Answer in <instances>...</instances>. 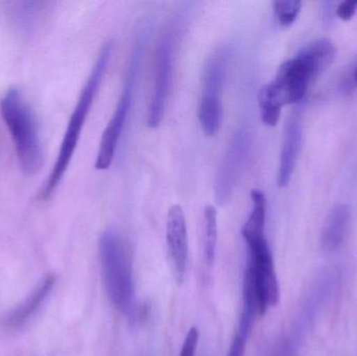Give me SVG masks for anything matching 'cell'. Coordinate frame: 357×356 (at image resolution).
Instances as JSON below:
<instances>
[{
    "mask_svg": "<svg viewBox=\"0 0 357 356\" xmlns=\"http://www.w3.org/2000/svg\"><path fill=\"white\" fill-rule=\"evenodd\" d=\"M273 8L279 24L291 26L301 12L302 2L297 0H278L273 3Z\"/></svg>",
    "mask_w": 357,
    "mask_h": 356,
    "instance_id": "cell-15",
    "label": "cell"
},
{
    "mask_svg": "<svg viewBox=\"0 0 357 356\" xmlns=\"http://www.w3.org/2000/svg\"><path fill=\"white\" fill-rule=\"evenodd\" d=\"M354 81H356V84L357 85V62L356 65V69H354Z\"/></svg>",
    "mask_w": 357,
    "mask_h": 356,
    "instance_id": "cell-20",
    "label": "cell"
},
{
    "mask_svg": "<svg viewBox=\"0 0 357 356\" xmlns=\"http://www.w3.org/2000/svg\"><path fill=\"white\" fill-rule=\"evenodd\" d=\"M0 113L12 137L19 167L25 175H36L42 169L44 154L29 104L18 90L10 89L0 100Z\"/></svg>",
    "mask_w": 357,
    "mask_h": 356,
    "instance_id": "cell-4",
    "label": "cell"
},
{
    "mask_svg": "<svg viewBox=\"0 0 357 356\" xmlns=\"http://www.w3.org/2000/svg\"><path fill=\"white\" fill-rule=\"evenodd\" d=\"M204 228H205V259L208 265H213L218 245V211L212 205L206 206L204 212Z\"/></svg>",
    "mask_w": 357,
    "mask_h": 356,
    "instance_id": "cell-14",
    "label": "cell"
},
{
    "mask_svg": "<svg viewBox=\"0 0 357 356\" xmlns=\"http://www.w3.org/2000/svg\"><path fill=\"white\" fill-rule=\"evenodd\" d=\"M146 31H142L138 35L128 65L127 75H126L125 84L123 92L116 105L114 114L111 117L107 125L100 148H98V157H96V169L98 171H106L112 164L119 146V138L123 133V127L127 123L128 114L131 108L133 100L134 86H135L136 75L142 63L144 56V43L146 42Z\"/></svg>",
    "mask_w": 357,
    "mask_h": 356,
    "instance_id": "cell-7",
    "label": "cell"
},
{
    "mask_svg": "<svg viewBox=\"0 0 357 356\" xmlns=\"http://www.w3.org/2000/svg\"><path fill=\"white\" fill-rule=\"evenodd\" d=\"M264 356H296L295 349L287 339H280L266 349Z\"/></svg>",
    "mask_w": 357,
    "mask_h": 356,
    "instance_id": "cell-17",
    "label": "cell"
},
{
    "mask_svg": "<svg viewBox=\"0 0 357 356\" xmlns=\"http://www.w3.org/2000/svg\"><path fill=\"white\" fill-rule=\"evenodd\" d=\"M167 240L176 280L182 284L186 273L188 238L186 219L180 205H174L167 213Z\"/></svg>",
    "mask_w": 357,
    "mask_h": 356,
    "instance_id": "cell-10",
    "label": "cell"
},
{
    "mask_svg": "<svg viewBox=\"0 0 357 356\" xmlns=\"http://www.w3.org/2000/svg\"><path fill=\"white\" fill-rule=\"evenodd\" d=\"M251 142V131L245 125H241L233 134L216 175L214 194L218 205L224 206L231 200L249 156Z\"/></svg>",
    "mask_w": 357,
    "mask_h": 356,
    "instance_id": "cell-9",
    "label": "cell"
},
{
    "mask_svg": "<svg viewBox=\"0 0 357 356\" xmlns=\"http://www.w3.org/2000/svg\"><path fill=\"white\" fill-rule=\"evenodd\" d=\"M184 17L185 15L180 13L172 19L157 46L154 88L146 121L151 129H157L165 116L169 89L173 82L176 48L182 35Z\"/></svg>",
    "mask_w": 357,
    "mask_h": 356,
    "instance_id": "cell-6",
    "label": "cell"
},
{
    "mask_svg": "<svg viewBox=\"0 0 357 356\" xmlns=\"http://www.w3.org/2000/svg\"><path fill=\"white\" fill-rule=\"evenodd\" d=\"M112 52L113 44L110 41L107 42L98 54V60L90 73L89 79L86 82L81 95L75 105V110L69 119L52 173L48 176L43 188L40 190L39 198L42 200H47L54 194V190L60 185V182L62 181L63 177L70 164L71 159H73L77 142L79 140V136H81L82 130H83L90 109L93 104L94 96L98 92V87H100L102 77L106 72L107 67L110 62Z\"/></svg>",
    "mask_w": 357,
    "mask_h": 356,
    "instance_id": "cell-3",
    "label": "cell"
},
{
    "mask_svg": "<svg viewBox=\"0 0 357 356\" xmlns=\"http://www.w3.org/2000/svg\"><path fill=\"white\" fill-rule=\"evenodd\" d=\"M197 341H199V332L197 328L192 327L185 338L180 356H195Z\"/></svg>",
    "mask_w": 357,
    "mask_h": 356,
    "instance_id": "cell-18",
    "label": "cell"
},
{
    "mask_svg": "<svg viewBox=\"0 0 357 356\" xmlns=\"http://www.w3.org/2000/svg\"><path fill=\"white\" fill-rule=\"evenodd\" d=\"M357 10V1L341 2L337 8V15L343 20H350L356 15Z\"/></svg>",
    "mask_w": 357,
    "mask_h": 356,
    "instance_id": "cell-19",
    "label": "cell"
},
{
    "mask_svg": "<svg viewBox=\"0 0 357 356\" xmlns=\"http://www.w3.org/2000/svg\"><path fill=\"white\" fill-rule=\"evenodd\" d=\"M337 52L335 43L323 38L308 44L295 58L279 67L274 79L258 93L260 117L264 125L275 127L283 107L304 100L310 84L333 64Z\"/></svg>",
    "mask_w": 357,
    "mask_h": 356,
    "instance_id": "cell-1",
    "label": "cell"
},
{
    "mask_svg": "<svg viewBox=\"0 0 357 356\" xmlns=\"http://www.w3.org/2000/svg\"><path fill=\"white\" fill-rule=\"evenodd\" d=\"M100 256L102 279L111 302L125 313L134 311L135 291L131 259L121 236L107 230L100 236Z\"/></svg>",
    "mask_w": 357,
    "mask_h": 356,
    "instance_id": "cell-5",
    "label": "cell"
},
{
    "mask_svg": "<svg viewBox=\"0 0 357 356\" xmlns=\"http://www.w3.org/2000/svg\"><path fill=\"white\" fill-rule=\"evenodd\" d=\"M252 211L243 227V236L250 252V265L255 282L259 315H264L268 307H276L280 298L278 278L275 270L274 259L268 240L264 235L266 199L262 190H251Z\"/></svg>",
    "mask_w": 357,
    "mask_h": 356,
    "instance_id": "cell-2",
    "label": "cell"
},
{
    "mask_svg": "<svg viewBox=\"0 0 357 356\" xmlns=\"http://www.w3.org/2000/svg\"><path fill=\"white\" fill-rule=\"evenodd\" d=\"M229 59L230 48L222 46L209 56L204 67L199 119L208 137L216 135L222 123V90Z\"/></svg>",
    "mask_w": 357,
    "mask_h": 356,
    "instance_id": "cell-8",
    "label": "cell"
},
{
    "mask_svg": "<svg viewBox=\"0 0 357 356\" xmlns=\"http://www.w3.org/2000/svg\"><path fill=\"white\" fill-rule=\"evenodd\" d=\"M252 327L247 324L239 323L238 332L233 340L228 356H243L245 353V343L249 338Z\"/></svg>",
    "mask_w": 357,
    "mask_h": 356,
    "instance_id": "cell-16",
    "label": "cell"
},
{
    "mask_svg": "<svg viewBox=\"0 0 357 356\" xmlns=\"http://www.w3.org/2000/svg\"><path fill=\"white\" fill-rule=\"evenodd\" d=\"M302 141V118L299 111H295L287 119L281 148L277 182L280 187L289 185L297 164Z\"/></svg>",
    "mask_w": 357,
    "mask_h": 356,
    "instance_id": "cell-11",
    "label": "cell"
},
{
    "mask_svg": "<svg viewBox=\"0 0 357 356\" xmlns=\"http://www.w3.org/2000/svg\"><path fill=\"white\" fill-rule=\"evenodd\" d=\"M56 284V276L47 275L39 284L37 288L31 293L29 297L23 301L22 303L15 307L8 316L3 319V325L6 328L21 327L24 325L27 321L31 319V317L36 315L40 307L43 305L47 299L48 295L54 288Z\"/></svg>",
    "mask_w": 357,
    "mask_h": 356,
    "instance_id": "cell-12",
    "label": "cell"
},
{
    "mask_svg": "<svg viewBox=\"0 0 357 356\" xmlns=\"http://www.w3.org/2000/svg\"><path fill=\"white\" fill-rule=\"evenodd\" d=\"M351 223V212L346 205H337L329 213L323 227V248L327 251L339 249L347 238Z\"/></svg>",
    "mask_w": 357,
    "mask_h": 356,
    "instance_id": "cell-13",
    "label": "cell"
}]
</instances>
